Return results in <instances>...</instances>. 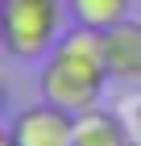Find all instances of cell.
I'll return each mask as SVG.
<instances>
[{
  "instance_id": "obj_5",
  "label": "cell",
  "mask_w": 141,
  "mask_h": 146,
  "mask_svg": "<svg viewBox=\"0 0 141 146\" xmlns=\"http://www.w3.org/2000/svg\"><path fill=\"white\" fill-rule=\"evenodd\" d=\"M129 142H133V134H129L125 117L100 109V104L75 113V138H71V146H129Z\"/></svg>"
},
{
  "instance_id": "obj_2",
  "label": "cell",
  "mask_w": 141,
  "mask_h": 146,
  "mask_svg": "<svg viewBox=\"0 0 141 146\" xmlns=\"http://www.w3.org/2000/svg\"><path fill=\"white\" fill-rule=\"evenodd\" d=\"M62 38V0H0V42L9 58H46Z\"/></svg>"
},
{
  "instance_id": "obj_8",
  "label": "cell",
  "mask_w": 141,
  "mask_h": 146,
  "mask_svg": "<svg viewBox=\"0 0 141 146\" xmlns=\"http://www.w3.org/2000/svg\"><path fill=\"white\" fill-rule=\"evenodd\" d=\"M129 146H141V142H129Z\"/></svg>"
},
{
  "instance_id": "obj_7",
  "label": "cell",
  "mask_w": 141,
  "mask_h": 146,
  "mask_svg": "<svg viewBox=\"0 0 141 146\" xmlns=\"http://www.w3.org/2000/svg\"><path fill=\"white\" fill-rule=\"evenodd\" d=\"M125 121H129V134H133V142H141V92L129 100V113H125Z\"/></svg>"
},
{
  "instance_id": "obj_6",
  "label": "cell",
  "mask_w": 141,
  "mask_h": 146,
  "mask_svg": "<svg viewBox=\"0 0 141 146\" xmlns=\"http://www.w3.org/2000/svg\"><path fill=\"white\" fill-rule=\"evenodd\" d=\"M133 9V0H66V17L71 25H83V29H112L116 21H125Z\"/></svg>"
},
{
  "instance_id": "obj_3",
  "label": "cell",
  "mask_w": 141,
  "mask_h": 146,
  "mask_svg": "<svg viewBox=\"0 0 141 146\" xmlns=\"http://www.w3.org/2000/svg\"><path fill=\"white\" fill-rule=\"evenodd\" d=\"M9 138L17 146H71L75 138V113L58 109L50 100L25 104L9 125Z\"/></svg>"
},
{
  "instance_id": "obj_4",
  "label": "cell",
  "mask_w": 141,
  "mask_h": 146,
  "mask_svg": "<svg viewBox=\"0 0 141 146\" xmlns=\"http://www.w3.org/2000/svg\"><path fill=\"white\" fill-rule=\"evenodd\" d=\"M104 67L108 79L141 84V21L125 17L112 29H104Z\"/></svg>"
},
{
  "instance_id": "obj_1",
  "label": "cell",
  "mask_w": 141,
  "mask_h": 146,
  "mask_svg": "<svg viewBox=\"0 0 141 146\" xmlns=\"http://www.w3.org/2000/svg\"><path fill=\"white\" fill-rule=\"evenodd\" d=\"M104 84H108L104 34L100 29H83V25H71L54 42V50L46 54V63H42V75H37L42 100L58 104L66 113H83L91 104H100Z\"/></svg>"
}]
</instances>
